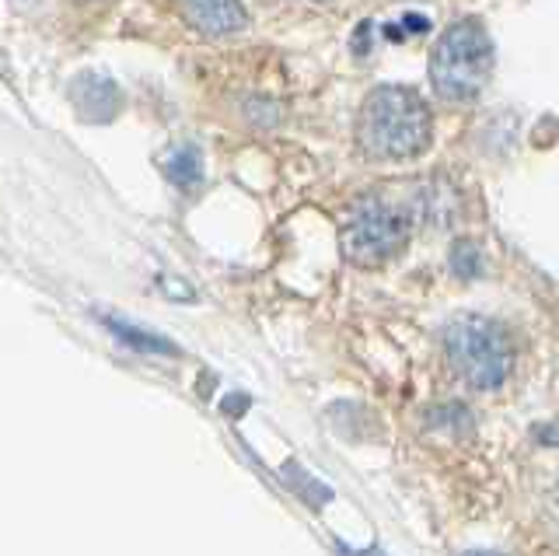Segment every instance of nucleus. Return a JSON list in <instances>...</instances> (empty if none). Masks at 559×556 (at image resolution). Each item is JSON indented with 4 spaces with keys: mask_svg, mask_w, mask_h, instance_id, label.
Masks as SVG:
<instances>
[{
    "mask_svg": "<svg viewBox=\"0 0 559 556\" xmlns=\"http://www.w3.org/2000/svg\"><path fill=\"white\" fill-rule=\"evenodd\" d=\"M409 232H413V224L399 206L378 197H364L354 203V211L346 217L343 252L349 263L374 270L409 246Z\"/></svg>",
    "mask_w": 559,
    "mask_h": 556,
    "instance_id": "obj_4",
    "label": "nucleus"
},
{
    "mask_svg": "<svg viewBox=\"0 0 559 556\" xmlns=\"http://www.w3.org/2000/svg\"><path fill=\"white\" fill-rule=\"evenodd\" d=\"M448 360L465 386L479 392L500 389L514 368V343L507 329L486 316H462L444 333Z\"/></svg>",
    "mask_w": 559,
    "mask_h": 556,
    "instance_id": "obj_3",
    "label": "nucleus"
},
{
    "mask_svg": "<svg viewBox=\"0 0 559 556\" xmlns=\"http://www.w3.org/2000/svg\"><path fill=\"white\" fill-rule=\"evenodd\" d=\"M70 98H74L78 113L84 119H92V123H109L122 106V95L116 88V81L102 78V74L78 78L74 84H70Z\"/></svg>",
    "mask_w": 559,
    "mask_h": 556,
    "instance_id": "obj_6",
    "label": "nucleus"
},
{
    "mask_svg": "<svg viewBox=\"0 0 559 556\" xmlns=\"http://www.w3.org/2000/svg\"><path fill=\"white\" fill-rule=\"evenodd\" d=\"M182 19L203 32V36H231V32L245 28V8L241 0H179Z\"/></svg>",
    "mask_w": 559,
    "mask_h": 556,
    "instance_id": "obj_5",
    "label": "nucleus"
},
{
    "mask_svg": "<svg viewBox=\"0 0 559 556\" xmlns=\"http://www.w3.org/2000/svg\"><path fill=\"white\" fill-rule=\"evenodd\" d=\"M165 176L171 186H179L182 193H192V189L203 186V162L197 147H175L165 158Z\"/></svg>",
    "mask_w": 559,
    "mask_h": 556,
    "instance_id": "obj_7",
    "label": "nucleus"
},
{
    "mask_svg": "<svg viewBox=\"0 0 559 556\" xmlns=\"http://www.w3.org/2000/svg\"><path fill=\"white\" fill-rule=\"evenodd\" d=\"M465 556H500V553H489V549H472V553H465Z\"/></svg>",
    "mask_w": 559,
    "mask_h": 556,
    "instance_id": "obj_9",
    "label": "nucleus"
},
{
    "mask_svg": "<svg viewBox=\"0 0 559 556\" xmlns=\"http://www.w3.org/2000/svg\"><path fill=\"white\" fill-rule=\"evenodd\" d=\"M493 74V39L479 22H454L430 54V84L444 102H476Z\"/></svg>",
    "mask_w": 559,
    "mask_h": 556,
    "instance_id": "obj_2",
    "label": "nucleus"
},
{
    "mask_svg": "<svg viewBox=\"0 0 559 556\" xmlns=\"http://www.w3.org/2000/svg\"><path fill=\"white\" fill-rule=\"evenodd\" d=\"M357 141L374 162L419 158L433 141L430 106L413 88L381 84L364 98L357 116Z\"/></svg>",
    "mask_w": 559,
    "mask_h": 556,
    "instance_id": "obj_1",
    "label": "nucleus"
},
{
    "mask_svg": "<svg viewBox=\"0 0 559 556\" xmlns=\"http://www.w3.org/2000/svg\"><path fill=\"white\" fill-rule=\"evenodd\" d=\"M105 326L112 329V333L119 340H127L133 346H140V351H154V354H175V346L162 336H154V333H144V329H133L130 322H116V319H105Z\"/></svg>",
    "mask_w": 559,
    "mask_h": 556,
    "instance_id": "obj_8",
    "label": "nucleus"
}]
</instances>
